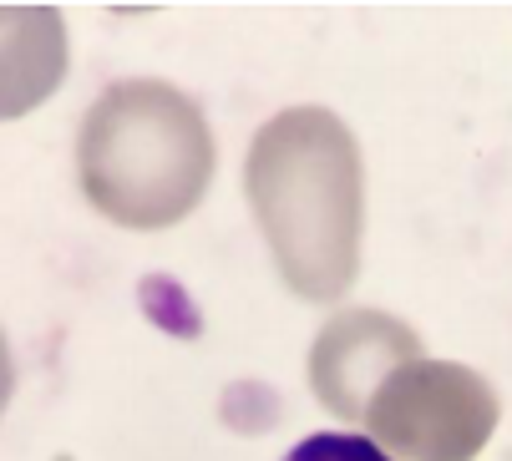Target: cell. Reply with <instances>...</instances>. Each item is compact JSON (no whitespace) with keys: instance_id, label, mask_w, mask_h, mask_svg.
I'll use <instances>...</instances> for the list:
<instances>
[{"instance_id":"1","label":"cell","mask_w":512,"mask_h":461,"mask_svg":"<svg viewBox=\"0 0 512 461\" xmlns=\"http://www.w3.org/2000/svg\"><path fill=\"white\" fill-rule=\"evenodd\" d=\"M244 188L284 284L315 304L340 299L360 269L365 218V173L350 127L325 107L269 117L249 147Z\"/></svg>"},{"instance_id":"2","label":"cell","mask_w":512,"mask_h":461,"mask_svg":"<svg viewBox=\"0 0 512 461\" xmlns=\"http://www.w3.org/2000/svg\"><path fill=\"white\" fill-rule=\"evenodd\" d=\"M77 173L87 203L122 228L188 218L213 178L203 107L168 82H112L82 122Z\"/></svg>"},{"instance_id":"3","label":"cell","mask_w":512,"mask_h":461,"mask_svg":"<svg viewBox=\"0 0 512 461\" xmlns=\"http://www.w3.org/2000/svg\"><path fill=\"white\" fill-rule=\"evenodd\" d=\"M365 426L401 461H472L497 431V391L467 365L411 360L381 380Z\"/></svg>"},{"instance_id":"4","label":"cell","mask_w":512,"mask_h":461,"mask_svg":"<svg viewBox=\"0 0 512 461\" xmlns=\"http://www.w3.org/2000/svg\"><path fill=\"white\" fill-rule=\"evenodd\" d=\"M416 350H421L416 335L381 310L335 315L310 345V391L320 396L325 411L365 421V406L381 391V380L411 365Z\"/></svg>"},{"instance_id":"5","label":"cell","mask_w":512,"mask_h":461,"mask_svg":"<svg viewBox=\"0 0 512 461\" xmlns=\"http://www.w3.org/2000/svg\"><path fill=\"white\" fill-rule=\"evenodd\" d=\"M66 76V26L51 6L0 11V122L41 107Z\"/></svg>"},{"instance_id":"6","label":"cell","mask_w":512,"mask_h":461,"mask_svg":"<svg viewBox=\"0 0 512 461\" xmlns=\"http://www.w3.org/2000/svg\"><path fill=\"white\" fill-rule=\"evenodd\" d=\"M284 461H396V456H386L376 441L350 436V431H315V436H305L295 451H289Z\"/></svg>"},{"instance_id":"7","label":"cell","mask_w":512,"mask_h":461,"mask_svg":"<svg viewBox=\"0 0 512 461\" xmlns=\"http://www.w3.org/2000/svg\"><path fill=\"white\" fill-rule=\"evenodd\" d=\"M11 391H16V365H11V345L0 335V411L11 406Z\"/></svg>"}]
</instances>
